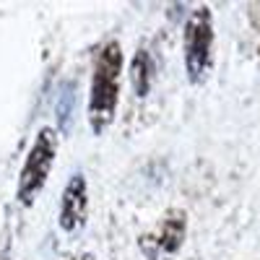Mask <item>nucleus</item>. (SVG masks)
Segmentation results:
<instances>
[{"mask_svg": "<svg viewBox=\"0 0 260 260\" xmlns=\"http://www.w3.org/2000/svg\"><path fill=\"white\" fill-rule=\"evenodd\" d=\"M120 73H122V47L120 42L110 39L96 52L91 94H89V125L96 136H102L117 115Z\"/></svg>", "mask_w": 260, "mask_h": 260, "instance_id": "f257e3e1", "label": "nucleus"}, {"mask_svg": "<svg viewBox=\"0 0 260 260\" xmlns=\"http://www.w3.org/2000/svg\"><path fill=\"white\" fill-rule=\"evenodd\" d=\"M182 52H185V71L190 83L206 81L213 65V16L211 8H195L182 31Z\"/></svg>", "mask_w": 260, "mask_h": 260, "instance_id": "f03ea898", "label": "nucleus"}, {"mask_svg": "<svg viewBox=\"0 0 260 260\" xmlns=\"http://www.w3.org/2000/svg\"><path fill=\"white\" fill-rule=\"evenodd\" d=\"M55 156H57V133L52 127H42L24 159L21 175H18L16 198L21 206H31L34 198L42 192V187H45V182L50 177V169L55 164Z\"/></svg>", "mask_w": 260, "mask_h": 260, "instance_id": "7ed1b4c3", "label": "nucleus"}, {"mask_svg": "<svg viewBox=\"0 0 260 260\" xmlns=\"http://www.w3.org/2000/svg\"><path fill=\"white\" fill-rule=\"evenodd\" d=\"M185 234H187V216L180 208H169L164 213V219L159 221L156 234H146L141 240L143 252L156 260L159 255H175L182 242H185Z\"/></svg>", "mask_w": 260, "mask_h": 260, "instance_id": "20e7f679", "label": "nucleus"}, {"mask_svg": "<svg viewBox=\"0 0 260 260\" xmlns=\"http://www.w3.org/2000/svg\"><path fill=\"white\" fill-rule=\"evenodd\" d=\"M86 211H89V185L81 172L68 180L60 198V211H57V224L62 232H78L86 224Z\"/></svg>", "mask_w": 260, "mask_h": 260, "instance_id": "39448f33", "label": "nucleus"}, {"mask_svg": "<svg viewBox=\"0 0 260 260\" xmlns=\"http://www.w3.org/2000/svg\"><path fill=\"white\" fill-rule=\"evenodd\" d=\"M151 78H154V62L146 50H138L133 62H130V83H133L136 96H146L151 89Z\"/></svg>", "mask_w": 260, "mask_h": 260, "instance_id": "423d86ee", "label": "nucleus"}, {"mask_svg": "<svg viewBox=\"0 0 260 260\" xmlns=\"http://www.w3.org/2000/svg\"><path fill=\"white\" fill-rule=\"evenodd\" d=\"M55 112H57V127L60 130H68V125L73 120V112H76V83L73 81H65L60 86Z\"/></svg>", "mask_w": 260, "mask_h": 260, "instance_id": "0eeeda50", "label": "nucleus"}, {"mask_svg": "<svg viewBox=\"0 0 260 260\" xmlns=\"http://www.w3.org/2000/svg\"><path fill=\"white\" fill-rule=\"evenodd\" d=\"M71 260H94V255H91V252H83V255H78V257H71Z\"/></svg>", "mask_w": 260, "mask_h": 260, "instance_id": "6e6552de", "label": "nucleus"}]
</instances>
